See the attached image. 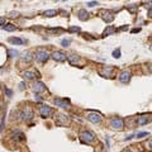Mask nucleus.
Wrapping results in <instances>:
<instances>
[{
	"label": "nucleus",
	"mask_w": 152,
	"mask_h": 152,
	"mask_svg": "<svg viewBox=\"0 0 152 152\" xmlns=\"http://www.w3.org/2000/svg\"><path fill=\"white\" fill-rule=\"evenodd\" d=\"M112 67H108V69H104V70H100V75L104 76V77H107V76H110L112 74Z\"/></svg>",
	"instance_id": "19"
},
{
	"label": "nucleus",
	"mask_w": 152,
	"mask_h": 152,
	"mask_svg": "<svg viewBox=\"0 0 152 152\" xmlns=\"http://www.w3.org/2000/svg\"><path fill=\"white\" fill-rule=\"evenodd\" d=\"M70 43H71V39H62L61 41V45H62L63 47H69Z\"/></svg>",
	"instance_id": "24"
},
{
	"label": "nucleus",
	"mask_w": 152,
	"mask_h": 152,
	"mask_svg": "<svg viewBox=\"0 0 152 152\" xmlns=\"http://www.w3.org/2000/svg\"><path fill=\"white\" fill-rule=\"evenodd\" d=\"M22 117H23V119H25V121H31L32 117H33V112H32L31 108H25V110L23 112Z\"/></svg>",
	"instance_id": "11"
},
{
	"label": "nucleus",
	"mask_w": 152,
	"mask_h": 152,
	"mask_svg": "<svg viewBox=\"0 0 152 152\" xmlns=\"http://www.w3.org/2000/svg\"><path fill=\"white\" fill-rule=\"evenodd\" d=\"M66 58L70 61V63H71V65H76V63L80 61V57H79L77 55H74V53H72V55H69V56H66Z\"/></svg>",
	"instance_id": "12"
},
{
	"label": "nucleus",
	"mask_w": 152,
	"mask_h": 152,
	"mask_svg": "<svg viewBox=\"0 0 152 152\" xmlns=\"http://www.w3.org/2000/svg\"><path fill=\"white\" fill-rule=\"evenodd\" d=\"M56 14H57V11H56V10L49 9V10H46L45 13H43V15H45V17H48V18H52V17H55Z\"/></svg>",
	"instance_id": "20"
},
{
	"label": "nucleus",
	"mask_w": 152,
	"mask_h": 152,
	"mask_svg": "<svg viewBox=\"0 0 152 152\" xmlns=\"http://www.w3.org/2000/svg\"><path fill=\"white\" fill-rule=\"evenodd\" d=\"M141 29L139 28H134V29H132V33H137V32H139Z\"/></svg>",
	"instance_id": "32"
},
{
	"label": "nucleus",
	"mask_w": 152,
	"mask_h": 152,
	"mask_svg": "<svg viewBox=\"0 0 152 152\" xmlns=\"http://www.w3.org/2000/svg\"><path fill=\"white\" fill-rule=\"evenodd\" d=\"M115 32H117V28L113 27V25H109V27H107L105 31L103 32V36H110V34L115 33Z\"/></svg>",
	"instance_id": "14"
},
{
	"label": "nucleus",
	"mask_w": 152,
	"mask_h": 152,
	"mask_svg": "<svg viewBox=\"0 0 152 152\" xmlns=\"http://www.w3.org/2000/svg\"><path fill=\"white\" fill-rule=\"evenodd\" d=\"M10 43H13V45H23V43H24V41L22 39V38H17V37H10L9 39Z\"/></svg>",
	"instance_id": "15"
},
{
	"label": "nucleus",
	"mask_w": 152,
	"mask_h": 152,
	"mask_svg": "<svg viewBox=\"0 0 152 152\" xmlns=\"http://www.w3.org/2000/svg\"><path fill=\"white\" fill-rule=\"evenodd\" d=\"M123 152H132V151H131L129 148H128V150H125V151H123Z\"/></svg>",
	"instance_id": "34"
},
{
	"label": "nucleus",
	"mask_w": 152,
	"mask_h": 152,
	"mask_svg": "<svg viewBox=\"0 0 152 152\" xmlns=\"http://www.w3.org/2000/svg\"><path fill=\"white\" fill-rule=\"evenodd\" d=\"M110 127L114 128V129H118V131L123 129V127H124L123 119L119 118V117H114L112 121H110Z\"/></svg>",
	"instance_id": "2"
},
{
	"label": "nucleus",
	"mask_w": 152,
	"mask_h": 152,
	"mask_svg": "<svg viewBox=\"0 0 152 152\" xmlns=\"http://www.w3.org/2000/svg\"><path fill=\"white\" fill-rule=\"evenodd\" d=\"M19 89H20V90L24 89V83H20V84H19Z\"/></svg>",
	"instance_id": "33"
},
{
	"label": "nucleus",
	"mask_w": 152,
	"mask_h": 152,
	"mask_svg": "<svg viewBox=\"0 0 152 152\" xmlns=\"http://www.w3.org/2000/svg\"><path fill=\"white\" fill-rule=\"evenodd\" d=\"M48 57H49V55L47 51H42V49H41V51L36 52V60L38 62H46V61L48 60Z\"/></svg>",
	"instance_id": "3"
},
{
	"label": "nucleus",
	"mask_w": 152,
	"mask_h": 152,
	"mask_svg": "<svg viewBox=\"0 0 152 152\" xmlns=\"http://www.w3.org/2000/svg\"><path fill=\"white\" fill-rule=\"evenodd\" d=\"M5 24V18H0V25Z\"/></svg>",
	"instance_id": "31"
},
{
	"label": "nucleus",
	"mask_w": 152,
	"mask_h": 152,
	"mask_svg": "<svg viewBox=\"0 0 152 152\" xmlns=\"http://www.w3.org/2000/svg\"><path fill=\"white\" fill-rule=\"evenodd\" d=\"M103 14H104V15H103V19L105 20V22L109 23V22H112V20L114 19V17L112 15V13H110V11H103Z\"/></svg>",
	"instance_id": "16"
},
{
	"label": "nucleus",
	"mask_w": 152,
	"mask_h": 152,
	"mask_svg": "<svg viewBox=\"0 0 152 152\" xmlns=\"http://www.w3.org/2000/svg\"><path fill=\"white\" fill-rule=\"evenodd\" d=\"M5 93H7V94L9 95V96H11V94H13V91H11L10 89H7V90H5Z\"/></svg>",
	"instance_id": "30"
},
{
	"label": "nucleus",
	"mask_w": 152,
	"mask_h": 152,
	"mask_svg": "<svg viewBox=\"0 0 152 152\" xmlns=\"http://www.w3.org/2000/svg\"><path fill=\"white\" fill-rule=\"evenodd\" d=\"M87 121L91 122V123H99L101 121V115L99 113H89L86 115Z\"/></svg>",
	"instance_id": "4"
},
{
	"label": "nucleus",
	"mask_w": 152,
	"mask_h": 152,
	"mask_svg": "<svg viewBox=\"0 0 152 152\" xmlns=\"http://www.w3.org/2000/svg\"><path fill=\"white\" fill-rule=\"evenodd\" d=\"M8 55H9L10 57H14V56H18L19 52L15 51V49H9V51H8Z\"/></svg>",
	"instance_id": "23"
},
{
	"label": "nucleus",
	"mask_w": 152,
	"mask_h": 152,
	"mask_svg": "<svg viewBox=\"0 0 152 152\" xmlns=\"http://www.w3.org/2000/svg\"><path fill=\"white\" fill-rule=\"evenodd\" d=\"M22 75H23V77L27 79V80H32V79H34V76H36L34 72H31V71H24Z\"/></svg>",
	"instance_id": "17"
},
{
	"label": "nucleus",
	"mask_w": 152,
	"mask_h": 152,
	"mask_svg": "<svg viewBox=\"0 0 152 152\" xmlns=\"http://www.w3.org/2000/svg\"><path fill=\"white\" fill-rule=\"evenodd\" d=\"M22 60H23V61H25V62H29V61L32 60L31 53H29V52H25V53H24V56H22Z\"/></svg>",
	"instance_id": "22"
},
{
	"label": "nucleus",
	"mask_w": 152,
	"mask_h": 152,
	"mask_svg": "<svg viewBox=\"0 0 152 152\" xmlns=\"http://www.w3.org/2000/svg\"><path fill=\"white\" fill-rule=\"evenodd\" d=\"M56 124L57 125H61V127H63V125L69 124V119H67V117L65 114H57L56 117Z\"/></svg>",
	"instance_id": "5"
},
{
	"label": "nucleus",
	"mask_w": 152,
	"mask_h": 152,
	"mask_svg": "<svg viewBox=\"0 0 152 152\" xmlns=\"http://www.w3.org/2000/svg\"><path fill=\"white\" fill-rule=\"evenodd\" d=\"M39 113L43 118H47V117H49L52 114V109H51V107H48V105H42L39 109Z\"/></svg>",
	"instance_id": "7"
},
{
	"label": "nucleus",
	"mask_w": 152,
	"mask_h": 152,
	"mask_svg": "<svg viewBox=\"0 0 152 152\" xmlns=\"http://www.w3.org/2000/svg\"><path fill=\"white\" fill-rule=\"evenodd\" d=\"M18 15H19L18 11H10V13H9V17H10V18H17Z\"/></svg>",
	"instance_id": "26"
},
{
	"label": "nucleus",
	"mask_w": 152,
	"mask_h": 152,
	"mask_svg": "<svg viewBox=\"0 0 152 152\" xmlns=\"http://www.w3.org/2000/svg\"><path fill=\"white\" fill-rule=\"evenodd\" d=\"M147 122H150V118H148V117H146V115H142L141 118L138 119V122H137V123H138V125H143V124L147 123Z\"/></svg>",
	"instance_id": "21"
},
{
	"label": "nucleus",
	"mask_w": 152,
	"mask_h": 152,
	"mask_svg": "<svg viewBox=\"0 0 152 152\" xmlns=\"http://www.w3.org/2000/svg\"><path fill=\"white\" fill-rule=\"evenodd\" d=\"M53 103L57 105V107H61V108H69L70 105V100H66V99H55Z\"/></svg>",
	"instance_id": "8"
},
{
	"label": "nucleus",
	"mask_w": 152,
	"mask_h": 152,
	"mask_svg": "<svg viewBox=\"0 0 152 152\" xmlns=\"http://www.w3.org/2000/svg\"><path fill=\"white\" fill-rule=\"evenodd\" d=\"M129 80H131V72L129 71H123L121 74V76H119V81L123 84H127Z\"/></svg>",
	"instance_id": "10"
},
{
	"label": "nucleus",
	"mask_w": 152,
	"mask_h": 152,
	"mask_svg": "<svg viewBox=\"0 0 152 152\" xmlns=\"http://www.w3.org/2000/svg\"><path fill=\"white\" fill-rule=\"evenodd\" d=\"M80 139L84 143H91V142H94L95 136H94V133L89 132V131H84V132L80 133Z\"/></svg>",
	"instance_id": "1"
},
{
	"label": "nucleus",
	"mask_w": 152,
	"mask_h": 152,
	"mask_svg": "<svg viewBox=\"0 0 152 152\" xmlns=\"http://www.w3.org/2000/svg\"><path fill=\"white\" fill-rule=\"evenodd\" d=\"M52 58H53L55 61H58V62H63V61L66 60V55L61 51H55L53 53H52Z\"/></svg>",
	"instance_id": "6"
},
{
	"label": "nucleus",
	"mask_w": 152,
	"mask_h": 152,
	"mask_svg": "<svg viewBox=\"0 0 152 152\" xmlns=\"http://www.w3.org/2000/svg\"><path fill=\"white\" fill-rule=\"evenodd\" d=\"M95 5H98V3H96V1H90V3H87V7H90V8L95 7Z\"/></svg>",
	"instance_id": "28"
},
{
	"label": "nucleus",
	"mask_w": 152,
	"mask_h": 152,
	"mask_svg": "<svg viewBox=\"0 0 152 152\" xmlns=\"http://www.w3.org/2000/svg\"><path fill=\"white\" fill-rule=\"evenodd\" d=\"M145 136H148V133H147V132H141V133H137V137H138V138H142V137H145Z\"/></svg>",
	"instance_id": "27"
},
{
	"label": "nucleus",
	"mask_w": 152,
	"mask_h": 152,
	"mask_svg": "<svg viewBox=\"0 0 152 152\" xmlns=\"http://www.w3.org/2000/svg\"><path fill=\"white\" fill-rule=\"evenodd\" d=\"M56 1H58V0H56Z\"/></svg>",
	"instance_id": "35"
},
{
	"label": "nucleus",
	"mask_w": 152,
	"mask_h": 152,
	"mask_svg": "<svg viewBox=\"0 0 152 152\" xmlns=\"http://www.w3.org/2000/svg\"><path fill=\"white\" fill-rule=\"evenodd\" d=\"M77 17H79V19L84 22V20H86L87 18H89V13H87L85 9H80L79 13H77Z\"/></svg>",
	"instance_id": "13"
},
{
	"label": "nucleus",
	"mask_w": 152,
	"mask_h": 152,
	"mask_svg": "<svg viewBox=\"0 0 152 152\" xmlns=\"http://www.w3.org/2000/svg\"><path fill=\"white\" fill-rule=\"evenodd\" d=\"M32 89H33V91L34 93H45L46 91V86H45V84L43 83H36L33 85V87H32Z\"/></svg>",
	"instance_id": "9"
},
{
	"label": "nucleus",
	"mask_w": 152,
	"mask_h": 152,
	"mask_svg": "<svg viewBox=\"0 0 152 152\" xmlns=\"http://www.w3.org/2000/svg\"><path fill=\"white\" fill-rule=\"evenodd\" d=\"M100 152H101V151H100Z\"/></svg>",
	"instance_id": "36"
},
{
	"label": "nucleus",
	"mask_w": 152,
	"mask_h": 152,
	"mask_svg": "<svg viewBox=\"0 0 152 152\" xmlns=\"http://www.w3.org/2000/svg\"><path fill=\"white\" fill-rule=\"evenodd\" d=\"M70 32H80V28H79V27H72V28H70Z\"/></svg>",
	"instance_id": "29"
},
{
	"label": "nucleus",
	"mask_w": 152,
	"mask_h": 152,
	"mask_svg": "<svg viewBox=\"0 0 152 152\" xmlns=\"http://www.w3.org/2000/svg\"><path fill=\"white\" fill-rule=\"evenodd\" d=\"M113 57L114 58H119V57H121V49H115V51H113Z\"/></svg>",
	"instance_id": "25"
},
{
	"label": "nucleus",
	"mask_w": 152,
	"mask_h": 152,
	"mask_svg": "<svg viewBox=\"0 0 152 152\" xmlns=\"http://www.w3.org/2000/svg\"><path fill=\"white\" fill-rule=\"evenodd\" d=\"M4 31H7V32H14L15 31V25H13V24H3V27H1Z\"/></svg>",
	"instance_id": "18"
}]
</instances>
